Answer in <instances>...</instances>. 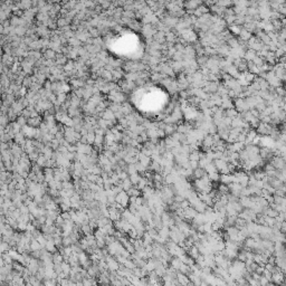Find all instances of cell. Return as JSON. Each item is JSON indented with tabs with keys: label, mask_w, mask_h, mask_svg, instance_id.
Here are the masks:
<instances>
[{
	"label": "cell",
	"mask_w": 286,
	"mask_h": 286,
	"mask_svg": "<svg viewBox=\"0 0 286 286\" xmlns=\"http://www.w3.org/2000/svg\"><path fill=\"white\" fill-rule=\"evenodd\" d=\"M206 174H207V172H206V170H205V168L198 166V168H196V169L193 170V177L196 178V179H201V178H202L203 176H206Z\"/></svg>",
	"instance_id": "1"
},
{
	"label": "cell",
	"mask_w": 286,
	"mask_h": 286,
	"mask_svg": "<svg viewBox=\"0 0 286 286\" xmlns=\"http://www.w3.org/2000/svg\"><path fill=\"white\" fill-rule=\"evenodd\" d=\"M208 177H209V179H210V181L217 182V181H219V178H220V173H219L218 171L211 172V173H208Z\"/></svg>",
	"instance_id": "2"
}]
</instances>
